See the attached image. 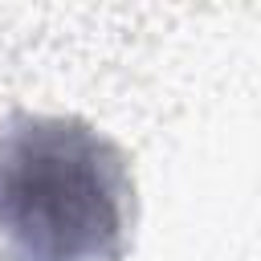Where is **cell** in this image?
Masks as SVG:
<instances>
[{
	"mask_svg": "<svg viewBox=\"0 0 261 261\" xmlns=\"http://www.w3.org/2000/svg\"><path fill=\"white\" fill-rule=\"evenodd\" d=\"M130 179L118 151L69 118L0 130V241L16 261H114Z\"/></svg>",
	"mask_w": 261,
	"mask_h": 261,
	"instance_id": "6da1fadb",
	"label": "cell"
}]
</instances>
